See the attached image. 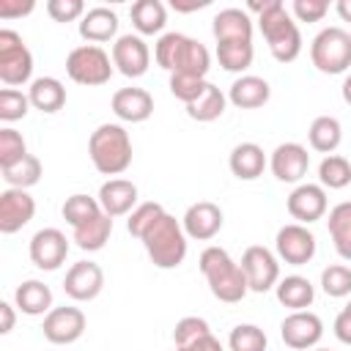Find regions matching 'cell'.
Segmentation results:
<instances>
[{
    "mask_svg": "<svg viewBox=\"0 0 351 351\" xmlns=\"http://www.w3.org/2000/svg\"><path fill=\"white\" fill-rule=\"evenodd\" d=\"M258 14V27L277 63H293L302 52V33L282 0H250L247 14Z\"/></svg>",
    "mask_w": 351,
    "mask_h": 351,
    "instance_id": "1",
    "label": "cell"
},
{
    "mask_svg": "<svg viewBox=\"0 0 351 351\" xmlns=\"http://www.w3.org/2000/svg\"><path fill=\"white\" fill-rule=\"evenodd\" d=\"M197 266H200V274L206 277L214 299H219L225 304H236L250 293L241 266L230 258V252L225 247H217V244L206 247L197 258Z\"/></svg>",
    "mask_w": 351,
    "mask_h": 351,
    "instance_id": "2",
    "label": "cell"
},
{
    "mask_svg": "<svg viewBox=\"0 0 351 351\" xmlns=\"http://www.w3.org/2000/svg\"><path fill=\"white\" fill-rule=\"evenodd\" d=\"M88 154L101 176H121L132 165V137L121 123H99L90 132Z\"/></svg>",
    "mask_w": 351,
    "mask_h": 351,
    "instance_id": "3",
    "label": "cell"
},
{
    "mask_svg": "<svg viewBox=\"0 0 351 351\" xmlns=\"http://www.w3.org/2000/svg\"><path fill=\"white\" fill-rule=\"evenodd\" d=\"M151 263L156 269H178L186 258V247H189V239L184 233V225L181 219H176L173 214H162L143 236H140Z\"/></svg>",
    "mask_w": 351,
    "mask_h": 351,
    "instance_id": "4",
    "label": "cell"
},
{
    "mask_svg": "<svg viewBox=\"0 0 351 351\" xmlns=\"http://www.w3.org/2000/svg\"><path fill=\"white\" fill-rule=\"evenodd\" d=\"M112 71H115L112 58L96 44H80L66 55V74L77 85H88V88L107 85Z\"/></svg>",
    "mask_w": 351,
    "mask_h": 351,
    "instance_id": "5",
    "label": "cell"
},
{
    "mask_svg": "<svg viewBox=\"0 0 351 351\" xmlns=\"http://www.w3.org/2000/svg\"><path fill=\"white\" fill-rule=\"evenodd\" d=\"M310 60L321 74H346L351 66V33L324 27L310 44Z\"/></svg>",
    "mask_w": 351,
    "mask_h": 351,
    "instance_id": "6",
    "label": "cell"
},
{
    "mask_svg": "<svg viewBox=\"0 0 351 351\" xmlns=\"http://www.w3.org/2000/svg\"><path fill=\"white\" fill-rule=\"evenodd\" d=\"M33 55L16 30H0V80L5 88L33 82Z\"/></svg>",
    "mask_w": 351,
    "mask_h": 351,
    "instance_id": "7",
    "label": "cell"
},
{
    "mask_svg": "<svg viewBox=\"0 0 351 351\" xmlns=\"http://www.w3.org/2000/svg\"><path fill=\"white\" fill-rule=\"evenodd\" d=\"M239 266H241L252 293H266L280 282V258L263 244L247 247L241 261H239Z\"/></svg>",
    "mask_w": 351,
    "mask_h": 351,
    "instance_id": "8",
    "label": "cell"
},
{
    "mask_svg": "<svg viewBox=\"0 0 351 351\" xmlns=\"http://www.w3.org/2000/svg\"><path fill=\"white\" fill-rule=\"evenodd\" d=\"M274 250H277V258L288 266H304L315 258V236L307 225H299V222H288L277 230L274 236Z\"/></svg>",
    "mask_w": 351,
    "mask_h": 351,
    "instance_id": "9",
    "label": "cell"
},
{
    "mask_svg": "<svg viewBox=\"0 0 351 351\" xmlns=\"http://www.w3.org/2000/svg\"><path fill=\"white\" fill-rule=\"evenodd\" d=\"M280 337L293 351H310L324 337V321L310 310L288 313L280 324Z\"/></svg>",
    "mask_w": 351,
    "mask_h": 351,
    "instance_id": "10",
    "label": "cell"
},
{
    "mask_svg": "<svg viewBox=\"0 0 351 351\" xmlns=\"http://www.w3.org/2000/svg\"><path fill=\"white\" fill-rule=\"evenodd\" d=\"M27 255L33 261L36 269L41 271H55L66 263V255H69V239L63 230L58 228H41L33 233L30 239V247H27Z\"/></svg>",
    "mask_w": 351,
    "mask_h": 351,
    "instance_id": "11",
    "label": "cell"
},
{
    "mask_svg": "<svg viewBox=\"0 0 351 351\" xmlns=\"http://www.w3.org/2000/svg\"><path fill=\"white\" fill-rule=\"evenodd\" d=\"M85 313L80 307H71V304H63V307H52L47 315H44V324H41V332L49 343L55 346H69V343H77L82 335H85Z\"/></svg>",
    "mask_w": 351,
    "mask_h": 351,
    "instance_id": "12",
    "label": "cell"
},
{
    "mask_svg": "<svg viewBox=\"0 0 351 351\" xmlns=\"http://www.w3.org/2000/svg\"><path fill=\"white\" fill-rule=\"evenodd\" d=\"M112 66L129 80L143 77L151 66V49L143 41V36H137V33L118 36L112 44Z\"/></svg>",
    "mask_w": 351,
    "mask_h": 351,
    "instance_id": "13",
    "label": "cell"
},
{
    "mask_svg": "<svg viewBox=\"0 0 351 351\" xmlns=\"http://www.w3.org/2000/svg\"><path fill=\"white\" fill-rule=\"evenodd\" d=\"M288 206V214L299 222V225H313L318 222L321 217H326V189L321 184H296L285 200Z\"/></svg>",
    "mask_w": 351,
    "mask_h": 351,
    "instance_id": "14",
    "label": "cell"
},
{
    "mask_svg": "<svg viewBox=\"0 0 351 351\" xmlns=\"http://www.w3.org/2000/svg\"><path fill=\"white\" fill-rule=\"evenodd\" d=\"M271 176L282 184H302L310 167V154L302 143H280L269 156Z\"/></svg>",
    "mask_w": 351,
    "mask_h": 351,
    "instance_id": "15",
    "label": "cell"
},
{
    "mask_svg": "<svg viewBox=\"0 0 351 351\" xmlns=\"http://www.w3.org/2000/svg\"><path fill=\"white\" fill-rule=\"evenodd\" d=\"M222 208L211 200H197L192 203L184 217H181V225H184V233L186 239H195V241H211L219 230H222Z\"/></svg>",
    "mask_w": 351,
    "mask_h": 351,
    "instance_id": "16",
    "label": "cell"
},
{
    "mask_svg": "<svg viewBox=\"0 0 351 351\" xmlns=\"http://www.w3.org/2000/svg\"><path fill=\"white\" fill-rule=\"evenodd\" d=\"M101 288H104V271L93 261H77L66 271L63 291L74 302H90V299H96L101 293Z\"/></svg>",
    "mask_w": 351,
    "mask_h": 351,
    "instance_id": "17",
    "label": "cell"
},
{
    "mask_svg": "<svg viewBox=\"0 0 351 351\" xmlns=\"http://www.w3.org/2000/svg\"><path fill=\"white\" fill-rule=\"evenodd\" d=\"M36 217V200L27 189H5L0 192V233L11 236L22 230Z\"/></svg>",
    "mask_w": 351,
    "mask_h": 351,
    "instance_id": "18",
    "label": "cell"
},
{
    "mask_svg": "<svg viewBox=\"0 0 351 351\" xmlns=\"http://www.w3.org/2000/svg\"><path fill=\"white\" fill-rule=\"evenodd\" d=\"M99 206L107 217H123L137 208V186L129 178H107L99 186Z\"/></svg>",
    "mask_w": 351,
    "mask_h": 351,
    "instance_id": "19",
    "label": "cell"
},
{
    "mask_svg": "<svg viewBox=\"0 0 351 351\" xmlns=\"http://www.w3.org/2000/svg\"><path fill=\"white\" fill-rule=\"evenodd\" d=\"M110 104L123 123H143L154 115V96L145 88H118Z\"/></svg>",
    "mask_w": 351,
    "mask_h": 351,
    "instance_id": "20",
    "label": "cell"
},
{
    "mask_svg": "<svg viewBox=\"0 0 351 351\" xmlns=\"http://www.w3.org/2000/svg\"><path fill=\"white\" fill-rule=\"evenodd\" d=\"M80 36L88 44H96V47L104 44V41L118 38V14L107 5L88 8L85 16L80 19Z\"/></svg>",
    "mask_w": 351,
    "mask_h": 351,
    "instance_id": "21",
    "label": "cell"
},
{
    "mask_svg": "<svg viewBox=\"0 0 351 351\" xmlns=\"http://www.w3.org/2000/svg\"><path fill=\"white\" fill-rule=\"evenodd\" d=\"M252 16L244 8H222L211 19V33L217 44L222 41H252Z\"/></svg>",
    "mask_w": 351,
    "mask_h": 351,
    "instance_id": "22",
    "label": "cell"
},
{
    "mask_svg": "<svg viewBox=\"0 0 351 351\" xmlns=\"http://www.w3.org/2000/svg\"><path fill=\"white\" fill-rule=\"evenodd\" d=\"M269 96H271L269 82L263 77H255V74H241L228 88V101L239 110H258L269 101Z\"/></svg>",
    "mask_w": 351,
    "mask_h": 351,
    "instance_id": "23",
    "label": "cell"
},
{
    "mask_svg": "<svg viewBox=\"0 0 351 351\" xmlns=\"http://www.w3.org/2000/svg\"><path fill=\"white\" fill-rule=\"evenodd\" d=\"M266 165L269 159L258 143H239L228 156V167L239 181H255L258 176H263Z\"/></svg>",
    "mask_w": 351,
    "mask_h": 351,
    "instance_id": "24",
    "label": "cell"
},
{
    "mask_svg": "<svg viewBox=\"0 0 351 351\" xmlns=\"http://www.w3.org/2000/svg\"><path fill=\"white\" fill-rule=\"evenodd\" d=\"M274 293H277V302L282 307H288L291 313H296V310H307L313 304L315 285L307 277H302V274H288V277H282L274 285Z\"/></svg>",
    "mask_w": 351,
    "mask_h": 351,
    "instance_id": "25",
    "label": "cell"
},
{
    "mask_svg": "<svg viewBox=\"0 0 351 351\" xmlns=\"http://www.w3.org/2000/svg\"><path fill=\"white\" fill-rule=\"evenodd\" d=\"M27 99L33 104V110H41L47 115L63 110L66 104V88L58 77H36L27 88Z\"/></svg>",
    "mask_w": 351,
    "mask_h": 351,
    "instance_id": "26",
    "label": "cell"
},
{
    "mask_svg": "<svg viewBox=\"0 0 351 351\" xmlns=\"http://www.w3.org/2000/svg\"><path fill=\"white\" fill-rule=\"evenodd\" d=\"M14 304L25 315H47L52 310V291L41 280H25L14 291Z\"/></svg>",
    "mask_w": 351,
    "mask_h": 351,
    "instance_id": "27",
    "label": "cell"
},
{
    "mask_svg": "<svg viewBox=\"0 0 351 351\" xmlns=\"http://www.w3.org/2000/svg\"><path fill=\"white\" fill-rule=\"evenodd\" d=\"M132 25L137 30V36H162L165 25H167V8L159 0H137L129 8Z\"/></svg>",
    "mask_w": 351,
    "mask_h": 351,
    "instance_id": "28",
    "label": "cell"
},
{
    "mask_svg": "<svg viewBox=\"0 0 351 351\" xmlns=\"http://www.w3.org/2000/svg\"><path fill=\"white\" fill-rule=\"evenodd\" d=\"M326 230L332 236V244L343 261H351V200H343L329 208Z\"/></svg>",
    "mask_w": 351,
    "mask_h": 351,
    "instance_id": "29",
    "label": "cell"
},
{
    "mask_svg": "<svg viewBox=\"0 0 351 351\" xmlns=\"http://www.w3.org/2000/svg\"><path fill=\"white\" fill-rule=\"evenodd\" d=\"M71 230H74V233H71V241H74L80 250L96 252V250H101V247L110 241L112 217H107V214L101 211L99 217H93V219H88V222H82V225H77V228H71Z\"/></svg>",
    "mask_w": 351,
    "mask_h": 351,
    "instance_id": "30",
    "label": "cell"
},
{
    "mask_svg": "<svg viewBox=\"0 0 351 351\" xmlns=\"http://www.w3.org/2000/svg\"><path fill=\"white\" fill-rule=\"evenodd\" d=\"M307 140H310L313 151L329 156V154H335V148L343 140V126H340V121L335 115H318L307 129Z\"/></svg>",
    "mask_w": 351,
    "mask_h": 351,
    "instance_id": "31",
    "label": "cell"
},
{
    "mask_svg": "<svg viewBox=\"0 0 351 351\" xmlns=\"http://www.w3.org/2000/svg\"><path fill=\"white\" fill-rule=\"evenodd\" d=\"M225 104H228V96L214 85L208 82L203 88V93L186 104V115L192 121H200V123H208V121H217L222 112H225Z\"/></svg>",
    "mask_w": 351,
    "mask_h": 351,
    "instance_id": "32",
    "label": "cell"
},
{
    "mask_svg": "<svg viewBox=\"0 0 351 351\" xmlns=\"http://www.w3.org/2000/svg\"><path fill=\"white\" fill-rule=\"evenodd\" d=\"M252 58H255L252 41H222V44H217V60L230 74L247 71L252 66Z\"/></svg>",
    "mask_w": 351,
    "mask_h": 351,
    "instance_id": "33",
    "label": "cell"
},
{
    "mask_svg": "<svg viewBox=\"0 0 351 351\" xmlns=\"http://www.w3.org/2000/svg\"><path fill=\"white\" fill-rule=\"evenodd\" d=\"M208 69H211V55H208L206 44H200L197 38H186V44H184V49H181V58H178V63H176V71H178V74H189V77L206 80Z\"/></svg>",
    "mask_w": 351,
    "mask_h": 351,
    "instance_id": "34",
    "label": "cell"
},
{
    "mask_svg": "<svg viewBox=\"0 0 351 351\" xmlns=\"http://www.w3.org/2000/svg\"><path fill=\"white\" fill-rule=\"evenodd\" d=\"M318 181L324 189H346L351 184V162L340 154H329L318 165Z\"/></svg>",
    "mask_w": 351,
    "mask_h": 351,
    "instance_id": "35",
    "label": "cell"
},
{
    "mask_svg": "<svg viewBox=\"0 0 351 351\" xmlns=\"http://www.w3.org/2000/svg\"><path fill=\"white\" fill-rule=\"evenodd\" d=\"M3 178H5V184L11 189H30V186H36L41 181V162H38V156L27 154L16 165L5 167L3 170Z\"/></svg>",
    "mask_w": 351,
    "mask_h": 351,
    "instance_id": "36",
    "label": "cell"
},
{
    "mask_svg": "<svg viewBox=\"0 0 351 351\" xmlns=\"http://www.w3.org/2000/svg\"><path fill=\"white\" fill-rule=\"evenodd\" d=\"M60 214H63V219H66L71 228H77V225H82V222L99 217V214H101V206H99V197H90V195L77 192V195H69V197H66Z\"/></svg>",
    "mask_w": 351,
    "mask_h": 351,
    "instance_id": "37",
    "label": "cell"
},
{
    "mask_svg": "<svg viewBox=\"0 0 351 351\" xmlns=\"http://www.w3.org/2000/svg\"><path fill=\"white\" fill-rule=\"evenodd\" d=\"M186 38L189 36H184V33H176V30H170V33H162L159 38H156V44H154V60H156V66H162L165 71H176V63H178V58H181V49H184V44H186Z\"/></svg>",
    "mask_w": 351,
    "mask_h": 351,
    "instance_id": "38",
    "label": "cell"
},
{
    "mask_svg": "<svg viewBox=\"0 0 351 351\" xmlns=\"http://www.w3.org/2000/svg\"><path fill=\"white\" fill-rule=\"evenodd\" d=\"M266 346H269V337L255 324H239L228 335V348L230 351H266Z\"/></svg>",
    "mask_w": 351,
    "mask_h": 351,
    "instance_id": "39",
    "label": "cell"
},
{
    "mask_svg": "<svg viewBox=\"0 0 351 351\" xmlns=\"http://www.w3.org/2000/svg\"><path fill=\"white\" fill-rule=\"evenodd\" d=\"M321 288L332 299L351 296V266L346 263H332L321 271Z\"/></svg>",
    "mask_w": 351,
    "mask_h": 351,
    "instance_id": "40",
    "label": "cell"
},
{
    "mask_svg": "<svg viewBox=\"0 0 351 351\" xmlns=\"http://www.w3.org/2000/svg\"><path fill=\"white\" fill-rule=\"evenodd\" d=\"M30 99L27 93H22L19 88H3L0 90V121L3 123H14L22 121L30 112Z\"/></svg>",
    "mask_w": 351,
    "mask_h": 351,
    "instance_id": "41",
    "label": "cell"
},
{
    "mask_svg": "<svg viewBox=\"0 0 351 351\" xmlns=\"http://www.w3.org/2000/svg\"><path fill=\"white\" fill-rule=\"evenodd\" d=\"M25 156H27V143H25V137H22L16 129L3 126V129H0V170L16 165V162L25 159Z\"/></svg>",
    "mask_w": 351,
    "mask_h": 351,
    "instance_id": "42",
    "label": "cell"
},
{
    "mask_svg": "<svg viewBox=\"0 0 351 351\" xmlns=\"http://www.w3.org/2000/svg\"><path fill=\"white\" fill-rule=\"evenodd\" d=\"M165 214V206L162 203H156V200H148V203H137V208L129 214V219H126V230L134 236V239H140L159 217Z\"/></svg>",
    "mask_w": 351,
    "mask_h": 351,
    "instance_id": "43",
    "label": "cell"
},
{
    "mask_svg": "<svg viewBox=\"0 0 351 351\" xmlns=\"http://www.w3.org/2000/svg\"><path fill=\"white\" fill-rule=\"evenodd\" d=\"M206 85H208V80H200V77H189V74H178V71L170 74V93L184 104L195 101Z\"/></svg>",
    "mask_w": 351,
    "mask_h": 351,
    "instance_id": "44",
    "label": "cell"
},
{
    "mask_svg": "<svg viewBox=\"0 0 351 351\" xmlns=\"http://www.w3.org/2000/svg\"><path fill=\"white\" fill-rule=\"evenodd\" d=\"M206 335H211L208 321H206V318H197V315H186V318H181V321L176 324V329H173V343H176V346H189V343H195V340H200V337H206Z\"/></svg>",
    "mask_w": 351,
    "mask_h": 351,
    "instance_id": "45",
    "label": "cell"
},
{
    "mask_svg": "<svg viewBox=\"0 0 351 351\" xmlns=\"http://www.w3.org/2000/svg\"><path fill=\"white\" fill-rule=\"evenodd\" d=\"M47 14L55 22H77L85 16L82 0H47Z\"/></svg>",
    "mask_w": 351,
    "mask_h": 351,
    "instance_id": "46",
    "label": "cell"
},
{
    "mask_svg": "<svg viewBox=\"0 0 351 351\" xmlns=\"http://www.w3.org/2000/svg\"><path fill=\"white\" fill-rule=\"evenodd\" d=\"M329 14L326 0H293L291 3V16L299 22H321Z\"/></svg>",
    "mask_w": 351,
    "mask_h": 351,
    "instance_id": "47",
    "label": "cell"
},
{
    "mask_svg": "<svg viewBox=\"0 0 351 351\" xmlns=\"http://www.w3.org/2000/svg\"><path fill=\"white\" fill-rule=\"evenodd\" d=\"M36 8L33 0H0V19H16L27 16Z\"/></svg>",
    "mask_w": 351,
    "mask_h": 351,
    "instance_id": "48",
    "label": "cell"
},
{
    "mask_svg": "<svg viewBox=\"0 0 351 351\" xmlns=\"http://www.w3.org/2000/svg\"><path fill=\"white\" fill-rule=\"evenodd\" d=\"M335 337L340 340V343H346V346H351V315L346 313V310H340L337 313V318H335Z\"/></svg>",
    "mask_w": 351,
    "mask_h": 351,
    "instance_id": "49",
    "label": "cell"
},
{
    "mask_svg": "<svg viewBox=\"0 0 351 351\" xmlns=\"http://www.w3.org/2000/svg\"><path fill=\"white\" fill-rule=\"evenodd\" d=\"M176 351H222V343L214 337V335H206L189 346H176Z\"/></svg>",
    "mask_w": 351,
    "mask_h": 351,
    "instance_id": "50",
    "label": "cell"
},
{
    "mask_svg": "<svg viewBox=\"0 0 351 351\" xmlns=\"http://www.w3.org/2000/svg\"><path fill=\"white\" fill-rule=\"evenodd\" d=\"M14 307L16 304H11V302H0V335H8L14 329V321H16Z\"/></svg>",
    "mask_w": 351,
    "mask_h": 351,
    "instance_id": "51",
    "label": "cell"
},
{
    "mask_svg": "<svg viewBox=\"0 0 351 351\" xmlns=\"http://www.w3.org/2000/svg\"><path fill=\"white\" fill-rule=\"evenodd\" d=\"M206 5H208V0H192V3H178V0H173V8H176V11H184V14L197 11V8H206Z\"/></svg>",
    "mask_w": 351,
    "mask_h": 351,
    "instance_id": "52",
    "label": "cell"
},
{
    "mask_svg": "<svg viewBox=\"0 0 351 351\" xmlns=\"http://www.w3.org/2000/svg\"><path fill=\"white\" fill-rule=\"evenodd\" d=\"M335 11H337V16L343 22H351V0H337L335 3Z\"/></svg>",
    "mask_w": 351,
    "mask_h": 351,
    "instance_id": "53",
    "label": "cell"
},
{
    "mask_svg": "<svg viewBox=\"0 0 351 351\" xmlns=\"http://www.w3.org/2000/svg\"><path fill=\"white\" fill-rule=\"evenodd\" d=\"M340 93H343V101L351 107V74H346V80L340 85Z\"/></svg>",
    "mask_w": 351,
    "mask_h": 351,
    "instance_id": "54",
    "label": "cell"
},
{
    "mask_svg": "<svg viewBox=\"0 0 351 351\" xmlns=\"http://www.w3.org/2000/svg\"><path fill=\"white\" fill-rule=\"evenodd\" d=\"M343 310H346V313H348V315H351V299H348V304H346V307H343Z\"/></svg>",
    "mask_w": 351,
    "mask_h": 351,
    "instance_id": "55",
    "label": "cell"
},
{
    "mask_svg": "<svg viewBox=\"0 0 351 351\" xmlns=\"http://www.w3.org/2000/svg\"><path fill=\"white\" fill-rule=\"evenodd\" d=\"M310 351H329V348H310Z\"/></svg>",
    "mask_w": 351,
    "mask_h": 351,
    "instance_id": "56",
    "label": "cell"
}]
</instances>
